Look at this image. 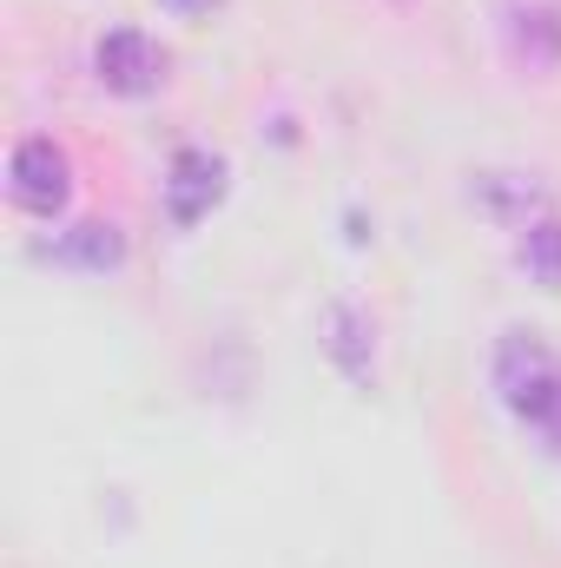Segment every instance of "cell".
Masks as SVG:
<instances>
[{
  "instance_id": "7",
  "label": "cell",
  "mask_w": 561,
  "mask_h": 568,
  "mask_svg": "<svg viewBox=\"0 0 561 568\" xmlns=\"http://www.w3.org/2000/svg\"><path fill=\"white\" fill-rule=\"evenodd\" d=\"M502 40H509L516 67H529V73H555L561 67V13L555 7H516L509 27H502Z\"/></svg>"
},
{
  "instance_id": "9",
  "label": "cell",
  "mask_w": 561,
  "mask_h": 568,
  "mask_svg": "<svg viewBox=\"0 0 561 568\" xmlns=\"http://www.w3.org/2000/svg\"><path fill=\"white\" fill-rule=\"evenodd\" d=\"M516 258H522V272H529L536 284L561 291V219H536V225H522Z\"/></svg>"
},
{
  "instance_id": "1",
  "label": "cell",
  "mask_w": 561,
  "mask_h": 568,
  "mask_svg": "<svg viewBox=\"0 0 561 568\" xmlns=\"http://www.w3.org/2000/svg\"><path fill=\"white\" fill-rule=\"evenodd\" d=\"M496 384H502V404L561 449V357H549L536 337H509L502 364H496Z\"/></svg>"
},
{
  "instance_id": "5",
  "label": "cell",
  "mask_w": 561,
  "mask_h": 568,
  "mask_svg": "<svg viewBox=\"0 0 561 568\" xmlns=\"http://www.w3.org/2000/svg\"><path fill=\"white\" fill-rule=\"evenodd\" d=\"M324 351H330V364L350 384H370L377 377V331H370V317L357 304H330L324 311Z\"/></svg>"
},
{
  "instance_id": "6",
  "label": "cell",
  "mask_w": 561,
  "mask_h": 568,
  "mask_svg": "<svg viewBox=\"0 0 561 568\" xmlns=\"http://www.w3.org/2000/svg\"><path fill=\"white\" fill-rule=\"evenodd\" d=\"M53 258L67 272H120L126 265V232L106 225V219H80V225H67L53 239Z\"/></svg>"
},
{
  "instance_id": "8",
  "label": "cell",
  "mask_w": 561,
  "mask_h": 568,
  "mask_svg": "<svg viewBox=\"0 0 561 568\" xmlns=\"http://www.w3.org/2000/svg\"><path fill=\"white\" fill-rule=\"evenodd\" d=\"M476 192H482V205H489L502 225H536V212L549 205V185H536V179H522V172H482Z\"/></svg>"
},
{
  "instance_id": "2",
  "label": "cell",
  "mask_w": 561,
  "mask_h": 568,
  "mask_svg": "<svg viewBox=\"0 0 561 568\" xmlns=\"http://www.w3.org/2000/svg\"><path fill=\"white\" fill-rule=\"evenodd\" d=\"M7 199L20 205V212H33V219H60L67 212V199H73V165H67V152L53 140H20L13 145V159H7Z\"/></svg>"
},
{
  "instance_id": "3",
  "label": "cell",
  "mask_w": 561,
  "mask_h": 568,
  "mask_svg": "<svg viewBox=\"0 0 561 568\" xmlns=\"http://www.w3.org/2000/svg\"><path fill=\"white\" fill-rule=\"evenodd\" d=\"M93 73H100L106 93L145 100V93H159V80H165V53L145 40L140 27H113V33L93 47Z\"/></svg>"
},
{
  "instance_id": "4",
  "label": "cell",
  "mask_w": 561,
  "mask_h": 568,
  "mask_svg": "<svg viewBox=\"0 0 561 568\" xmlns=\"http://www.w3.org/2000/svg\"><path fill=\"white\" fill-rule=\"evenodd\" d=\"M225 199V159L218 152H198V145H185L172 165H165V219L172 225H198V219H212V205Z\"/></svg>"
},
{
  "instance_id": "10",
  "label": "cell",
  "mask_w": 561,
  "mask_h": 568,
  "mask_svg": "<svg viewBox=\"0 0 561 568\" xmlns=\"http://www.w3.org/2000/svg\"><path fill=\"white\" fill-rule=\"evenodd\" d=\"M159 7H165V13H178V20H198V13H212L218 0H159Z\"/></svg>"
}]
</instances>
